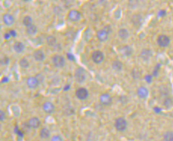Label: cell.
Segmentation results:
<instances>
[{
    "label": "cell",
    "mask_w": 173,
    "mask_h": 141,
    "mask_svg": "<svg viewBox=\"0 0 173 141\" xmlns=\"http://www.w3.org/2000/svg\"><path fill=\"white\" fill-rule=\"evenodd\" d=\"M8 32H9V34H10V35H11V36H12V37H16L17 32H16V31H15V30H10Z\"/></svg>",
    "instance_id": "1f68e13d"
},
{
    "label": "cell",
    "mask_w": 173,
    "mask_h": 141,
    "mask_svg": "<svg viewBox=\"0 0 173 141\" xmlns=\"http://www.w3.org/2000/svg\"><path fill=\"white\" fill-rule=\"evenodd\" d=\"M53 64L57 68H62L65 65V58L60 54H54L51 58Z\"/></svg>",
    "instance_id": "3957f363"
},
{
    "label": "cell",
    "mask_w": 173,
    "mask_h": 141,
    "mask_svg": "<svg viewBox=\"0 0 173 141\" xmlns=\"http://www.w3.org/2000/svg\"><path fill=\"white\" fill-rule=\"evenodd\" d=\"M28 125L32 128H38L41 125V122L37 117H32L29 119Z\"/></svg>",
    "instance_id": "2e32d148"
},
{
    "label": "cell",
    "mask_w": 173,
    "mask_h": 141,
    "mask_svg": "<svg viewBox=\"0 0 173 141\" xmlns=\"http://www.w3.org/2000/svg\"><path fill=\"white\" fill-rule=\"evenodd\" d=\"M164 105H165L167 107H171V106H172L173 105L172 99H171L170 97H168V98L166 99L165 102H164Z\"/></svg>",
    "instance_id": "83f0119b"
},
{
    "label": "cell",
    "mask_w": 173,
    "mask_h": 141,
    "mask_svg": "<svg viewBox=\"0 0 173 141\" xmlns=\"http://www.w3.org/2000/svg\"><path fill=\"white\" fill-rule=\"evenodd\" d=\"M19 65L21 68L27 69L30 67V62L26 58H22L19 61Z\"/></svg>",
    "instance_id": "d4e9b609"
},
{
    "label": "cell",
    "mask_w": 173,
    "mask_h": 141,
    "mask_svg": "<svg viewBox=\"0 0 173 141\" xmlns=\"http://www.w3.org/2000/svg\"><path fill=\"white\" fill-rule=\"evenodd\" d=\"M46 42H47L48 45L53 47V46H54L57 44V39L54 36L50 35L46 38Z\"/></svg>",
    "instance_id": "603a6c76"
},
{
    "label": "cell",
    "mask_w": 173,
    "mask_h": 141,
    "mask_svg": "<svg viewBox=\"0 0 173 141\" xmlns=\"http://www.w3.org/2000/svg\"><path fill=\"white\" fill-rule=\"evenodd\" d=\"M42 107L43 111L47 114H51L55 110V106L53 104V103L50 102V101H45V103H43Z\"/></svg>",
    "instance_id": "30bf717a"
},
{
    "label": "cell",
    "mask_w": 173,
    "mask_h": 141,
    "mask_svg": "<svg viewBox=\"0 0 173 141\" xmlns=\"http://www.w3.org/2000/svg\"><path fill=\"white\" fill-rule=\"evenodd\" d=\"M68 19L73 22H77L81 20L82 14L76 9H72L68 12Z\"/></svg>",
    "instance_id": "52a82bcc"
},
{
    "label": "cell",
    "mask_w": 173,
    "mask_h": 141,
    "mask_svg": "<svg viewBox=\"0 0 173 141\" xmlns=\"http://www.w3.org/2000/svg\"><path fill=\"white\" fill-rule=\"evenodd\" d=\"M112 97L109 93H103L99 97V101L103 106H109L112 104Z\"/></svg>",
    "instance_id": "8992f818"
},
{
    "label": "cell",
    "mask_w": 173,
    "mask_h": 141,
    "mask_svg": "<svg viewBox=\"0 0 173 141\" xmlns=\"http://www.w3.org/2000/svg\"><path fill=\"white\" fill-rule=\"evenodd\" d=\"M104 31H106V32H107V33H110V32H112V28H111V27L110 25H107L105 26V27H104V29H103Z\"/></svg>",
    "instance_id": "f546056e"
},
{
    "label": "cell",
    "mask_w": 173,
    "mask_h": 141,
    "mask_svg": "<svg viewBox=\"0 0 173 141\" xmlns=\"http://www.w3.org/2000/svg\"><path fill=\"white\" fill-rule=\"evenodd\" d=\"M112 68L116 72L122 71V70L123 69V63L120 61L116 60V61H113Z\"/></svg>",
    "instance_id": "d6986e66"
},
{
    "label": "cell",
    "mask_w": 173,
    "mask_h": 141,
    "mask_svg": "<svg viewBox=\"0 0 173 141\" xmlns=\"http://www.w3.org/2000/svg\"><path fill=\"white\" fill-rule=\"evenodd\" d=\"M51 141H64L60 135H54L51 138Z\"/></svg>",
    "instance_id": "f1b7e54d"
},
{
    "label": "cell",
    "mask_w": 173,
    "mask_h": 141,
    "mask_svg": "<svg viewBox=\"0 0 173 141\" xmlns=\"http://www.w3.org/2000/svg\"><path fill=\"white\" fill-rule=\"evenodd\" d=\"M96 36L97 39H98L101 42H104L108 39L109 34L104 30H100L97 32Z\"/></svg>",
    "instance_id": "4fadbf2b"
},
{
    "label": "cell",
    "mask_w": 173,
    "mask_h": 141,
    "mask_svg": "<svg viewBox=\"0 0 173 141\" xmlns=\"http://www.w3.org/2000/svg\"><path fill=\"white\" fill-rule=\"evenodd\" d=\"M76 97L79 100H84L89 97V92L85 88H79L76 91Z\"/></svg>",
    "instance_id": "ba28073f"
},
{
    "label": "cell",
    "mask_w": 173,
    "mask_h": 141,
    "mask_svg": "<svg viewBox=\"0 0 173 141\" xmlns=\"http://www.w3.org/2000/svg\"><path fill=\"white\" fill-rule=\"evenodd\" d=\"M39 85V81L37 77L30 76L27 78V85L28 86L29 88L30 89H36Z\"/></svg>",
    "instance_id": "9c48e42d"
},
{
    "label": "cell",
    "mask_w": 173,
    "mask_h": 141,
    "mask_svg": "<svg viewBox=\"0 0 173 141\" xmlns=\"http://www.w3.org/2000/svg\"><path fill=\"white\" fill-rule=\"evenodd\" d=\"M132 21L133 24L136 26V27L140 26L141 24V22H142L141 16L139 15H135L134 16L132 17Z\"/></svg>",
    "instance_id": "cb8c5ba5"
},
{
    "label": "cell",
    "mask_w": 173,
    "mask_h": 141,
    "mask_svg": "<svg viewBox=\"0 0 173 141\" xmlns=\"http://www.w3.org/2000/svg\"><path fill=\"white\" fill-rule=\"evenodd\" d=\"M33 58L38 62H42L45 60V54L43 52V51L40 49H37L34 51L33 52Z\"/></svg>",
    "instance_id": "5bb4252c"
},
{
    "label": "cell",
    "mask_w": 173,
    "mask_h": 141,
    "mask_svg": "<svg viewBox=\"0 0 173 141\" xmlns=\"http://www.w3.org/2000/svg\"><path fill=\"white\" fill-rule=\"evenodd\" d=\"M37 31H38V28H37V26L34 25V24L27 27V29H26V32H27V35H29V36L36 35L37 32Z\"/></svg>",
    "instance_id": "44dd1931"
},
{
    "label": "cell",
    "mask_w": 173,
    "mask_h": 141,
    "mask_svg": "<svg viewBox=\"0 0 173 141\" xmlns=\"http://www.w3.org/2000/svg\"><path fill=\"white\" fill-rule=\"evenodd\" d=\"M149 92L148 88L144 86H141L137 89V95L141 99H146L148 97Z\"/></svg>",
    "instance_id": "8fae6325"
},
{
    "label": "cell",
    "mask_w": 173,
    "mask_h": 141,
    "mask_svg": "<svg viewBox=\"0 0 173 141\" xmlns=\"http://www.w3.org/2000/svg\"><path fill=\"white\" fill-rule=\"evenodd\" d=\"M50 130L48 128H43L40 130L39 131V136L42 139H48L50 137Z\"/></svg>",
    "instance_id": "7402d4cb"
},
{
    "label": "cell",
    "mask_w": 173,
    "mask_h": 141,
    "mask_svg": "<svg viewBox=\"0 0 173 141\" xmlns=\"http://www.w3.org/2000/svg\"><path fill=\"white\" fill-rule=\"evenodd\" d=\"M129 32L125 28H121L118 30V36L120 38L123 40L127 39L129 37Z\"/></svg>",
    "instance_id": "ffe728a7"
},
{
    "label": "cell",
    "mask_w": 173,
    "mask_h": 141,
    "mask_svg": "<svg viewBox=\"0 0 173 141\" xmlns=\"http://www.w3.org/2000/svg\"><path fill=\"white\" fill-rule=\"evenodd\" d=\"M86 72L82 67H78L76 69L74 73V78L78 83H83L86 79Z\"/></svg>",
    "instance_id": "7a4b0ae2"
},
{
    "label": "cell",
    "mask_w": 173,
    "mask_h": 141,
    "mask_svg": "<svg viewBox=\"0 0 173 141\" xmlns=\"http://www.w3.org/2000/svg\"><path fill=\"white\" fill-rule=\"evenodd\" d=\"M157 42L158 45L161 48H167L170 44V39L167 35H160L157 39Z\"/></svg>",
    "instance_id": "277c9868"
},
{
    "label": "cell",
    "mask_w": 173,
    "mask_h": 141,
    "mask_svg": "<svg viewBox=\"0 0 173 141\" xmlns=\"http://www.w3.org/2000/svg\"><path fill=\"white\" fill-rule=\"evenodd\" d=\"M32 18L29 15H26V16L23 19V24L25 26V27H28L32 25Z\"/></svg>",
    "instance_id": "484cf974"
},
{
    "label": "cell",
    "mask_w": 173,
    "mask_h": 141,
    "mask_svg": "<svg viewBox=\"0 0 173 141\" xmlns=\"http://www.w3.org/2000/svg\"><path fill=\"white\" fill-rule=\"evenodd\" d=\"M153 56V52H152L151 50L148 49H145L141 51V54H140V57L142 58V60L144 61H149L150 58Z\"/></svg>",
    "instance_id": "9a60e30c"
},
{
    "label": "cell",
    "mask_w": 173,
    "mask_h": 141,
    "mask_svg": "<svg viewBox=\"0 0 173 141\" xmlns=\"http://www.w3.org/2000/svg\"><path fill=\"white\" fill-rule=\"evenodd\" d=\"M2 20H3V23L7 26H11L14 24L15 23V18L11 14H4L2 16Z\"/></svg>",
    "instance_id": "7c38bea8"
},
{
    "label": "cell",
    "mask_w": 173,
    "mask_h": 141,
    "mask_svg": "<svg viewBox=\"0 0 173 141\" xmlns=\"http://www.w3.org/2000/svg\"><path fill=\"white\" fill-rule=\"evenodd\" d=\"M92 59L94 63L99 64V63H102L104 59V53L102 51H99V50H95L92 53Z\"/></svg>",
    "instance_id": "5b68a950"
},
{
    "label": "cell",
    "mask_w": 173,
    "mask_h": 141,
    "mask_svg": "<svg viewBox=\"0 0 173 141\" xmlns=\"http://www.w3.org/2000/svg\"><path fill=\"white\" fill-rule=\"evenodd\" d=\"M5 116H6V113H4V111H0V120L1 121H3L5 119Z\"/></svg>",
    "instance_id": "4dcf8cb0"
},
{
    "label": "cell",
    "mask_w": 173,
    "mask_h": 141,
    "mask_svg": "<svg viewBox=\"0 0 173 141\" xmlns=\"http://www.w3.org/2000/svg\"><path fill=\"white\" fill-rule=\"evenodd\" d=\"M128 126V122L126 120V118L123 117H118L115 120L114 122V127L116 129V130L119 132H123L126 130Z\"/></svg>",
    "instance_id": "6da1fadb"
},
{
    "label": "cell",
    "mask_w": 173,
    "mask_h": 141,
    "mask_svg": "<svg viewBox=\"0 0 173 141\" xmlns=\"http://www.w3.org/2000/svg\"><path fill=\"white\" fill-rule=\"evenodd\" d=\"M164 141H173V131L168 130L163 135Z\"/></svg>",
    "instance_id": "4316f807"
},
{
    "label": "cell",
    "mask_w": 173,
    "mask_h": 141,
    "mask_svg": "<svg viewBox=\"0 0 173 141\" xmlns=\"http://www.w3.org/2000/svg\"><path fill=\"white\" fill-rule=\"evenodd\" d=\"M121 53L123 55L126 57H130L133 54V49L131 46L124 45L121 48Z\"/></svg>",
    "instance_id": "ac0fdd59"
},
{
    "label": "cell",
    "mask_w": 173,
    "mask_h": 141,
    "mask_svg": "<svg viewBox=\"0 0 173 141\" xmlns=\"http://www.w3.org/2000/svg\"><path fill=\"white\" fill-rule=\"evenodd\" d=\"M13 49L15 50V51L18 54L23 52L25 49V45L22 42H15L13 45Z\"/></svg>",
    "instance_id": "e0dca14e"
}]
</instances>
